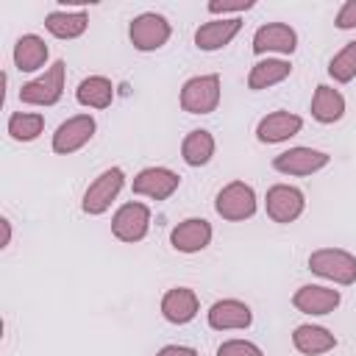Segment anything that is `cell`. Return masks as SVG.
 <instances>
[{"instance_id":"6da1fadb","label":"cell","mask_w":356,"mask_h":356,"mask_svg":"<svg viewBox=\"0 0 356 356\" xmlns=\"http://www.w3.org/2000/svg\"><path fill=\"white\" fill-rule=\"evenodd\" d=\"M309 270L337 286L356 284V256L345 248H317L306 259Z\"/></svg>"},{"instance_id":"7a4b0ae2","label":"cell","mask_w":356,"mask_h":356,"mask_svg":"<svg viewBox=\"0 0 356 356\" xmlns=\"http://www.w3.org/2000/svg\"><path fill=\"white\" fill-rule=\"evenodd\" d=\"M181 108L189 114H211L217 111L220 100H222V81L217 72H206V75H192L184 81L181 86Z\"/></svg>"},{"instance_id":"3957f363","label":"cell","mask_w":356,"mask_h":356,"mask_svg":"<svg viewBox=\"0 0 356 356\" xmlns=\"http://www.w3.org/2000/svg\"><path fill=\"white\" fill-rule=\"evenodd\" d=\"M64 78H67V64L58 58L53 61L39 78L28 81L19 86V103L25 106H56L64 95Z\"/></svg>"},{"instance_id":"277c9868","label":"cell","mask_w":356,"mask_h":356,"mask_svg":"<svg viewBox=\"0 0 356 356\" xmlns=\"http://www.w3.org/2000/svg\"><path fill=\"white\" fill-rule=\"evenodd\" d=\"M122 186H125V172H122V167H108V170H103V172L86 186V192H83V197H81V211L89 214V217L106 214V211L111 209V203L117 200V195L122 192Z\"/></svg>"},{"instance_id":"5b68a950","label":"cell","mask_w":356,"mask_h":356,"mask_svg":"<svg viewBox=\"0 0 356 356\" xmlns=\"http://www.w3.org/2000/svg\"><path fill=\"white\" fill-rule=\"evenodd\" d=\"M170 36H172V25L167 22L164 14H156V11H142L128 25V39L139 53L161 50L170 42Z\"/></svg>"},{"instance_id":"8992f818","label":"cell","mask_w":356,"mask_h":356,"mask_svg":"<svg viewBox=\"0 0 356 356\" xmlns=\"http://www.w3.org/2000/svg\"><path fill=\"white\" fill-rule=\"evenodd\" d=\"M256 209H259V197L253 186L245 181L225 184L214 197V211L228 222H245L256 214Z\"/></svg>"},{"instance_id":"52a82bcc","label":"cell","mask_w":356,"mask_h":356,"mask_svg":"<svg viewBox=\"0 0 356 356\" xmlns=\"http://www.w3.org/2000/svg\"><path fill=\"white\" fill-rule=\"evenodd\" d=\"M95 131H97V122H95L92 114H72L56 128V134L50 139V147H53L56 156H72V153H78L81 147H86L92 142Z\"/></svg>"},{"instance_id":"ba28073f","label":"cell","mask_w":356,"mask_h":356,"mask_svg":"<svg viewBox=\"0 0 356 356\" xmlns=\"http://www.w3.org/2000/svg\"><path fill=\"white\" fill-rule=\"evenodd\" d=\"M147 231H150V206L142 200L122 203L111 217V234H114V239H120L125 245L142 242L147 236Z\"/></svg>"},{"instance_id":"9c48e42d","label":"cell","mask_w":356,"mask_h":356,"mask_svg":"<svg viewBox=\"0 0 356 356\" xmlns=\"http://www.w3.org/2000/svg\"><path fill=\"white\" fill-rule=\"evenodd\" d=\"M264 211L273 222L289 225L306 211V195L292 184H273L264 195Z\"/></svg>"},{"instance_id":"30bf717a","label":"cell","mask_w":356,"mask_h":356,"mask_svg":"<svg viewBox=\"0 0 356 356\" xmlns=\"http://www.w3.org/2000/svg\"><path fill=\"white\" fill-rule=\"evenodd\" d=\"M328 164H331V156L325 150L303 147V145L289 147V150H284V153H278L273 159V170L275 172H281V175H298V178L314 175V172L325 170Z\"/></svg>"},{"instance_id":"8fae6325","label":"cell","mask_w":356,"mask_h":356,"mask_svg":"<svg viewBox=\"0 0 356 356\" xmlns=\"http://www.w3.org/2000/svg\"><path fill=\"white\" fill-rule=\"evenodd\" d=\"M250 50L256 56H267V53H278V56H292L298 50V31L286 22H264L256 28L253 39H250Z\"/></svg>"},{"instance_id":"7c38bea8","label":"cell","mask_w":356,"mask_h":356,"mask_svg":"<svg viewBox=\"0 0 356 356\" xmlns=\"http://www.w3.org/2000/svg\"><path fill=\"white\" fill-rule=\"evenodd\" d=\"M181 186V175L170 167H145L134 175V195H142V197H150V200H167L178 192Z\"/></svg>"},{"instance_id":"4fadbf2b","label":"cell","mask_w":356,"mask_h":356,"mask_svg":"<svg viewBox=\"0 0 356 356\" xmlns=\"http://www.w3.org/2000/svg\"><path fill=\"white\" fill-rule=\"evenodd\" d=\"M206 323L214 331H245L253 325V312L239 298H222V300H214L209 306Z\"/></svg>"},{"instance_id":"5bb4252c","label":"cell","mask_w":356,"mask_h":356,"mask_svg":"<svg viewBox=\"0 0 356 356\" xmlns=\"http://www.w3.org/2000/svg\"><path fill=\"white\" fill-rule=\"evenodd\" d=\"M303 131V117L295 111H270L256 122V139L261 145H281L289 142L292 136H298Z\"/></svg>"},{"instance_id":"9a60e30c","label":"cell","mask_w":356,"mask_h":356,"mask_svg":"<svg viewBox=\"0 0 356 356\" xmlns=\"http://www.w3.org/2000/svg\"><path fill=\"white\" fill-rule=\"evenodd\" d=\"M339 303H342V292L334 286H323V284H303L292 295V306L309 317L331 314Z\"/></svg>"},{"instance_id":"2e32d148","label":"cell","mask_w":356,"mask_h":356,"mask_svg":"<svg viewBox=\"0 0 356 356\" xmlns=\"http://www.w3.org/2000/svg\"><path fill=\"white\" fill-rule=\"evenodd\" d=\"M211 236H214V228H211L209 220L186 217L170 231V245L178 253H200V250H206L211 245Z\"/></svg>"},{"instance_id":"e0dca14e","label":"cell","mask_w":356,"mask_h":356,"mask_svg":"<svg viewBox=\"0 0 356 356\" xmlns=\"http://www.w3.org/2000/svg\"><path fill=\"white\" fill-rule=\"evenodd\" d=\"M242 31V19L239 17H214L203 25H197L195 31V47L203 53H214L222 50L234 42V36Z\"/></svg>"},{"instance_id":"ac0fdd59","label":"cell","mask_w":356,"mask_h":356,"mask_svg":"<svg viewBox=\"0 0 356 356\" xmlns=\"http://www.w3.org/2000/svg\"><path fill=\"white\" fill-rule=\"evenodd\" d=\"M159 309H161V317H164L167 323H172V325H186V323H192V320L197 317L200 300H197L195 289H189V286H172V289H167V292L161 295Z\"/></svg>"},{"instance_id":"d6986e66","label":"cell","mask_w":356,"mask_h":356,"mask_svg":"<svg viewBox=\"0 0 356 356\" xmlns=\"http://www.w3.org/2000/svg\"><path fill=\"white\" fill-rule=\"evenodd\" d=\"M292 348L303 356H323L328 350L337 348V337L325 328V325H314V323H300L292 331Z\"/></svg>"},{"instance_id":"ffe728a7","label":"cell","mask_w":356,"mask_h":356,"mask_svg":"<svg viewBox=\"0 0 356 356\" xmlns=\"http://www.w3.org/2000/svg\"><path fill=\"white\" fill-rule=\"evenodd\" d=\"M11 58H14V67L19 72H36L47 64L50 58V50L44 44V39L39 33H22L17 42H14V50H11Z\"/></svg>"},{"instance_id":"44dd1931","label":"cell","mask_w":356,"mask_h":356,"mask_svg":"<svg viewBox=\"0 0 356 356\" xmlns=\"http://www.w3.org/2000/svg\"><path fill=\"white\" fill-rule=\"evenodd\" d=\"M292 75V64L289 58H259L250 72H248V89L250 92H261V89H270L281 81H286Z\"/></svg>"},{"instance_id":"7402d4cb","label":"cell","mask_w":356,"mask_h":356,"mask_svg":"<svg viewBox=\"0 0 356 356\" xmlns=\"http://www.w3.org/2000/svg\"><path fill=\"white\" fill-rule=\"evenodd\" d=\"M312 117L320 122V125H334L345 117V97L339 89L328 86V83H320L312 95Z\"/></svg>"},{"instance_id":"603a6c76","label":"cell","mask_w":356,"mask_h":356,"mask_svg":"<svg viewBox=\"0 0 356 356\" xmlns=\"http://www.w3.org/2000/svg\"><path fill=\"white\" fill-rule=\"evenodd\" d=\"M44 28L50 36L56 39H78L86 33L89 28V14L86 11H70V8H61V11H50L44 17Z\"/></svg>"},{"instance_id":"cb8c5ba5","label":"cell","mask_w":356,"mask_h":356,"mask_svg":"<svg viewBox=\"0 0 356 356\" xmlns=\"http://www.w3.org/2000/svg\"><path fill=\"white\" fill-rule=\"evenodd\" d=\"M214 150H217L214 134L206 131V128L189 131V134L184 136V142H181V159H184V164H189V167H206V164L211 161Z\"/></svg>"},{"instance_id":"d4e9b609","label":"cell","mask_w":356,"mask_h":356,"mask_svg":"<svg viewBox=\"0 0 356 356\" xmlns=\"http://www.w3.org/2000/svg\"><path fill=\"white\" fill-rule=\"evenodd\" d=\"M75 100L83 106V108H108L111 100H114V83L111 78L106 75H89L78 83L75 89Z\"/></svg>"},{"instance_id":"484cf974","label":"cell","mask_w":356,"mask_h":356,"mask_svg":"<svg viewBox=\"0 0 356 356\" xmlns=\"http://www.w3.org/2000/svg\"><path fill=\"white\" fill-rule=\"evenodd\" d=\"M44 131V114L39 111H14L6 122V134L14 142H33Z\"/></svg>"},{"instance_id":"4316f807","label":"cell","mask_w":356,"mask_h":356,"mask_svg":"<svg viewBox=\"0 0 356 356\" xmlns=\"http://www.w3.org/2000/svg\"><path fill=\"white\" fill-rule=\"evenodd\" d=\"M328 75L337 83H350L356 78V39L348 42L331 61H328Z\"/></svg>"},{"instance_id":"83f0119b","label":"cell","mask_w":356,"mask_h":356,"mask_svg":"<svg viewBox=\"0 0 356 356\" xmlns=\"http://www.w3.org/2000/svg\"><path fill=\"white\" fill-rule=\"evenodd\" d=\"M217 356H264V350L250 339H225L217 348Z\"/></svg>"},{"instance_id":"f1b7e54d","label":"cell","mask_w":356,"mask_h":356,"mask_svg":"<svg viewBox=\"0 0 356 356\" xmlns=\"http://www.w3.org/2000/svg\"><path fill=\"white\" fill-rule=\"evenodd\" d=\"M256 3L253 0H239V3H220V0H211L206 8H209V14H214V17H225V14H245V11H250Z\"/></svg>"},{"instance_id":"f546056e","label":"cell","mask_w":356,"mask_h":356,"mask_svg":"<svg viewBox=\"0 0 356 356\" xmlns=\"http://www.w3.org/2000/svg\"><path fill=\"white\" fill-rule=\"evenodd\" d=\"M334 25L339 31H353L356 28V0H345L334 17Z\"/></svg>"},{"instance_id":"4dcf8cb0","label":"cell","mask_w":356,"mask_h":356,"mask_svg":"<svg viewBox=\"0 0 356 356\" xmlns=\"http://www.w3.org/2000/svg\"><path fill=\"white\" fill-rule=\"evenodd\" d=\"M156 356H197V350L189 345H164L156 350Z\"/></svg>"},{"instance_id":"1f68e13d","label":"cell","mask_w":356,"mask_h":356,"mask_svg":"<svg viewBox=\"0 0 356 356\" xmlns=\"http://www.w3.org/2000/svg\"><path fill=\"white\" fill-rule=\"evenodd\" d=\"M0 225H3V245H0V248H8V245H11V220L3 217Z\"/></svg>"}]
</instances>
